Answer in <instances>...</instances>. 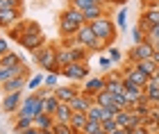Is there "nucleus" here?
Returning a JSON list of instances; mask_svg holds the SVG:
<instances>
[{"label": "nucleus", "instance_id": "32", "mask_svg": "<svg viewBox=\"0 0 159 134\" xmlns=\"http://www.w3.org/2000/svg\"><path fill=\"white\" fill-rule=\"evenodd\" d=\"M57 105H59V100L55 98V93L48 96V98H43V114H55Z\"/></svg>", "mask_w": 159, "mask_h": 134}, {"label": "nucleus", "instance_id": "56", "mask_svg": "<svg viewBox=\"0 0 159 134\" xmlns=\"http://www.w3.org/2000/svg\"><path fill=\"white\" fill-rule=\"evenodd\" d=\"M155 50H159V41H155Z\"/></svg>", "mask_w": 159, "mask_h": 134}, {"label": "nucleus", "instance_id": "20", "mask_svg": "<svg viewBox=\"0 0 159 134\" xmlns=\"http://www.w3.org/2000/svg\"><path fill=\"white\" fill-rule=\"evenodd\" d=\"M20 61H25L23 59V55H18V52H7V55H2V57H0V66L2 68H14L16 64H20Z\"/></svg>", "mask_w": 159, "mask_h": 134}, {"label": "nucleus", "instance_id": "34", "mask_svg": "<svg viewBox=\"0 0 159 134\" xmlns=\"http://www.w3.org/2000/svg\"><path fill=\"white\" fill-rule=\"evenodd\" d=\"M59 73H43V87H50V89H55V87H59Z\"/></svg>", "mask_w": 159, "mask_h": 134}, {"label": "nucleus", "instance_id": "49", "mask_svg": "<svg viewBox=\"0 0 159 134\" xmlns=\"http://www.w3.org/2000/svg\"><path fill=\"white\" fill-rule=\"evenodd\" d=\"M132 134H150V130L141 123V125H136V127H132Z\"/></svg>", "mask_w": 159, "mask_h": 134}, {"label": "nucleus", "instance_id": "31", "mask_svg": "<svg viewBox=\"0 0 159 134\" xmlns=\"http://www.w3.org/2000/svg\"><path fill=\"white\" fill-rule=\"evenodd\" d=\"M96 102H98V105H102V107H114V96H111L107 89H102V91H100V93L96 96Z\"/></svg>", "mask_w": 159, "mask_h": 134}, {"label": "nucleus", "instance_id": "3", "mask_svg": "<svg viewBox=\"0 0 159 134\" xmlns=\"http://www.w3.org/2000/svg\"><path fill=\"white\" fill-rule=\"evenodd\" d=\"M32 55H34L37 66L43 70V73H59L61 75V68H59V64H57V59H55V46L52 43H46L43 48H39V50L32 52Z\"/></svg>", "mask_w": 159, "mask_h": 134}, {"label": "nucleus", "instance_id": "29", "mask_svg": "<svg viewBox=\"0 0 159 134\" xmlns=\"http://www.w3.org/2000/svg\"><path fill=\"white\" fill-rule=\"evenodd\" d=\"M102 111H105V107H102V105L93 102L91 107L86 109V118H89V121H100V123H102Z\"/></svg>", "mask_w": 159, "mask_h": 134}, {"label": "nucleus", "instance_id": "27", "mask_svg": "<svg viewBox=\"0 0 159 134\" xmlns=\"http://www.w3.org/2000/svg\"><path fill=\"white\" fill-rule=\"evenodd\" d=\"M143 98L155 107V105L159 102V87H155V84H146V87H143Z\"/></svg>", "mask_w": 159, "mask_h": 134}, {"label": "nucleus", "instance_id": "55", "mask_svg": "<svg viewBox=\"0 0 159 134\" xmlns=\"http://www.w3.org/2000/svg\"><path fill=\"white\" fill-rule=\"evenodd\" d=\"M14 134H25L23 130H14Z\"/></svg>", "mask_w": 159, "mask_h": 134}, {"label": "nucleus", "instance_id": "35", "mask_svg": "<svg viewBox=\"0 0 159 134\" xmlns=\"http://www.w3.org/2000/svg\"><path fill=\"white\" fill-rule=\"evenodd\" d=\"M34 125V118L30 116H16V123H14V130H27Z\"/></svg>", "mask_w": 159, "mask_h": 134}, {"label": "nucleus", "instance_id": "26", "mask_svg": "<svg viewBox=\"0 0 159 134\" xmlns=\"http://www.w3.org/2000/svg\"><path fill=\"white\" fill-rule=\"evenodd\" d=\"M68 50H70V59H73V61H86L89 55H91L84 46H80V43H75L73 48H68Z\"/></svg>", "mask_w": 159, "mask_h": 134}, {"label": "nucleus", "instance_id": "28", "mask_svg": "<svg viewBox=\"0 0 159 134\" xmlns=\"http://www.w3.org/2000/svg\"><path fill=\"white\" fill-rule=\"evenodd\" d=\"M141 16L146 18L152 27H157V25H159V7H148V9L141 11Z\"/></svg>", "mask_w": 159, "mask_h": 134}, {"label": "nucleus", "instance_id": "41", "mask_svg": "<svg viewBox=\"0 0 159 134\" xmlns=\"http://www.w3.org/2000/svg\"><path fill=\"white\" fill-rule=\"evenodd\" d=\"M102 130H105V134H114V132L120 130V127H118L116 118H109V121H102Z\"/></svg>", "mask_w": 159, "mask_h": 134}, {"label": "nucleus", "instance_id": "23", "mask_svg": "<svg viewBox=\"0 0 159 134\" xmlns=\"http://www.w3.org/2000/svg\"><path fill=\"white\" fill-rule=\"evenodd\" d=\"M23 34H25V20H16L11 27H7V37L11 41H20Z\"/></svg>", "mask_w": 159, "mask_h": 134}, {"label": "nucleus", "instance_id": "52", "mask_svg": "<svg viewBox=\"0 0 159 134\" xmlns=\"http://www.w3.org/2000/svg\"><path fill=\"white\" fill-rule=\"evenodd\" d=\"M152 59H155V64L159 66V50H155V55H152Z\"/></svg>", "mask_w": 159, "mask_h": 134}, {"label": "nucleus", "instance_id": "51", "mask_svg": "<svg viewBox=\"0 0 159 134\" xmlns=\"http://www.w3.org/2000/svg\"><path fill=\"white\" fill-rule=\"evenodd\" d=\"M25 134H41V130L39 127H34V125H32V127H27V130H23Z\"/></svg>", "mask_w": 159, "mask_h": 134}, {"label": "nucleus", "instance_id": "10", "mask_svg": "<svg viewBox=\"0 0 159 134\" xmlns=\"http://www.w3.org/2000/svg\"><path fill=\"white\" fill-rule=\"evenodd\" d=\"M105 89L109 91V93H123V91H125L123 73H120V70H111V73L105 75Z\"/></svg>", "mask_w": 159, "mask_h": 134}, {"label": "nucleus", "instance_id": "38", "mask_svg": "<svg viewBox=\"0 0 159 134\" xmlns=\"http://www.w3.org/2000/svg\"><path fill=\"white\" fill-rule=\"evenodd\" d=\"M50 130H52V134H75L73 127H70L68 123H55Z\"/></svg>", "mask_w": 159, "mask_h": 134}, {"label": "nucleus", "instance_id": "19", "mask_svg": "<svg viewBox=\"0 0 159 134\" xmlns=\"http://www.w3.org/2000/svg\"><path fill=\"white\" fill-rule=\"evenodd\" d=\"M70 116H73V109H70L68 102H59V105H57V109H55V114H52L55 123H68Z\"/></svg>", "mask_w": 159, "mask_h": 134}, {"label": "nucleus", "instance_id": "14", "mask_svg": "<svg viewBox=\"0 0 159 134\" xmlns=\"http://www.w3.org/2000/svg\"><path fill=\"white\" fill-rule=\"evenodd\" d=\"M102 89H105V75L102 77H86V80L82 82V87H80V91L91 93V96H98Z\"/></svg>", "mask_w": 159, "mask_h": 134}, {"label": "nucleus", "instance_id": "7", "mask_svg": "<svg viewBox=\"0 0 159 134\" xmlns=\"http://www.w3.org/2000/svg\"><path fill=\"white\" fill-rule=\"evenodd\" d=\"M155 55V43H150V41H143V43H134L129 48L127 52V64H139L141 59H150Z\"/></svg>", "mask_w": 159, "mask_h": 134}, {"label": "nucleus", "instance_id": "50", "mask_svg": "<svg viewBox=\"0 0 159 134\" xmlns=\"http://www.w3.org/2000/svg\"><path fill=\"white\" fill-rule=\"evenodd\" d=\"M105 5H125L127 0H102Z\"/></svg>", "mask_w": 159, "mask_h": 134}, {"label": "nucleus", "instance_id": "4", "mask_svg": "<svg viewBox=\"0 0 159 134\" xmlns=\"http://www.w3.org/2000/svg\"><path fill=\"white\" fill-rule=\"evenodd\" d=\"M75 43H80V46H84L89 52H100V50H105L107 48V43L102 39H98L96 34H93V30H91V25L86 23V25H82L77 30V34H75Z\"/></svg>", "mask_w": 159, "mask_h": 134}, {"label": "nucleus", "instance_id": "44", "mask_svg": "<svg viewBox=\"0 0 159 134\" xmlns=\"http://www.w3.org/2000/svg\"><path fill=\"white\" fill-rule=\"evenodd\" d=\"M98 66L102 68V70H109V68L114 66V61H111L109 57H98Z\"/></svg>", "mask_w": 159, "mask_h": 134}, {"label": "nucleus", "instance_id": "24", "mask_svg": "<svg viewBox=\"0 0 159 134\" xmlns=\"http://www.w3.org/2000/svg\"><path fill=\"white\" fill-rule=\"evenodd\" d=\"M55 59H57V64H59V68H64L66 64H70V50L68 48H61V46H55Z\"/></svg>", "mask_w": 159, "mask_h": 134}, {"label": "nucleus", "instance_id": "1", "mask_svg": "<svg viewBox=\"0 0 159 134\" xmlns=\"http://www.w3.org/2000/svg\"><path fill=\"white\" fill-rule=\"evenodd\" d=\"M82 25H86V20H84V14L80 9L66 7L61 11V16H59V34L61 37H75Z\"/></svg>", "mask_w": 159, "mask_h": 134}, {"label": "nucleus", "instance_id": "11", "mask_svg": "<svg viewBox=\"0 0 159 134\" xmlns=\"http://www.w3.org/2000/svg\"><path fill=\"white\" fill-rule=\"evenodd\" d=\"M116 123H118V127H136V125H141V123H143V118H141V116H136L132 109H118V114H116Z\"/></svg>", "mask_w": 159, "mask_h": 134}, {"label": "nucleus", "instance_id": "48", "mask_svg": "<svg viewBox=\"0 0 159 134\" xmlns=\"http://www.w3.org/2000/svg\"><path fill=\"white\" fill-rule=\"evenodd\" d=\"M75 46V37H61V48H73Z\"/></svg>", "mask_w": 159, "mask_h": 134}, {"label": "nucleus", "instance_id": "43", "mask_svg": "<svg viewBox=\"0 0 159 134\" xmlns=\"http://www.w3.org/2000/svg\"><path fill=\"white\" fill-rule=\"evenodd\" d=\"M7 80H14V68H2L0 66V84L7 82Z\"/></svg>", "mask_w": 159, "mask_h": 134}, {"label": "nucleus", "instance_id": "22", "mask_svg": "<svg viewBox=\"0 0 159 134\" xmlns=\"http://www.w3.org/2000/svg\"><path fill=\"white\" fill-rule=\"evenodd\" d=\"M129 109H132L136 116L146 118V116H150V111H152V105H150V102L146 100V98H141V100H139V102H134V105H132Z\"/></svg>", "mask_w": 159, "mask_h": 134}, {"label": "nucleus", "instance_id": "16", "mask_svg": "<svg viewBox=\"0 0 159 134\" xmlns=\"http://www.w3.org/2000/svg\"><path fill=\"white\" fill-rule=\"evenodd\" d=\"M82 14H84V20H86V23H91V20H96V18H100V16H109L111 11L107 9L105 5H91V7H86Z\"/></svg>", "mask_w": 159, "mask_h": 134}, {"label": "nucleus", "instance_id": "42", "mask_svg": "<svg viewBox=\"0 0 159 134\" xmlns=\"http://www.w3.org/2000/svg\"><path fill=\"white\" fill-rule=\"evenodd\" d=\"M23 0H0V9H20Z\"/></svg>", "mask_w": 159, "mask_h": 134}, {"label": "nucleus", "instance_id": "25", "mask_svg": "<svg viewBox=\"0 0 159 134\" xmlns=\"http://www.w3.org/2000/svg\"><path fill=\"white\" fill-rule=\"evenodd\" d=\"M52 125H55L52 114H37V116H34V127H39V130H50Z\"/></svg>", "mask_w": 159, "mask_h": 134}, {"label": "nucleus", "instance_id": "45", "mask_svg": "<svg viewBox=\"0 0 159 134\" xmlns=\"http://www.w3.org/2000/svg\"><path fill=\"white\" fill-rule=\"evenodd\" d=\"M136 25H139V27H141V30L146 32V34H150V32H152V25H150L148 20L143 18V16H139V23H136Z\"/></svg>", "mask_w": 159, "mask_h": 134}, {"label": "nucleus", "instance_id": "9", "mask_svg": "<svg viewBox=\"0 0 159 134\" xmlns=\"http://www.w3.org/2000/svg\"><path fill=\"white\" fill-rule=\"evenodd\" d=\"M93 102H96V96L84 93V91H80L77 96H73L68 100V105H70V109H73V111H84V114H86V109H89Z\"/></svg>", "mask_w": 159, "mask_h": 134}, {"label": "nucleus", "instance_id": "13", "mask_svg": "<svg viewBox=\"0 0 159 134\" xmlns=\"http://www.w3.org/2000/svg\"><path fill=\"white\" fill-rule=\"evenodd\" d=\"M80 93V87L77 82H70V84H59V87H55V98L59 102H68L73 96Z\"/></svg>", "mask_w": 159, "mask_h": 134}, {"label": "nucleus", "instance_id": "40", "mask_svg": "<svg viewBox=\"0 0 159 134\" xmlns=\"http://www.w3.org/2000/svg\"><path fill=\"white\" fill-rule=\"evenodd\" d=\"M146 37H148V34L143 32L139 25H134V27H132V41H134V43H143V41H146Z\"/></svg>", "mask_w": 159, "mask_h": 134}, {"label": "nucleus", "instance_id": "53", "mask_svg": "<svg viewBox=\"0 0 159 134\" xmlns=\"http://www.w3.org/2000/svg\"><path fill=\"white\" fill-rule=\"evenodd\" d=\"M89 2H93V5H105L102 0H89Z\"/></svg>", "mask_w": 159, "mask_h": 134}, {"label": "nucleus", "instance_id": "6", "mask_svg": "<svg viewBox=\"0 0 159 134\" xmlns=\"http://www.w3.org/2000/svg\"><path fill=\"white\" fill-rule=\"evenodd\" d=\"M89 75H91V70L86 66V61H70V64L61 68V77H68L70 82H84Z\"/></svg>", "mask_w": 159, "mask_h": 134}, {"label": "nucleus", "instance_id": "5", "mask_svg": "<svg viewBox=\"0 0 159 134\" xmlns=\"http://www.w3.org/2000/svg\"><path fill=\"white\" fill-rule=\"evenodd\" d=\"M37 114H43V98L37 93V91H32L30 96L23 98V102H20V107H18V111L14 116H30V118H34Z\"/></svg>", "mask_w": 159, "mask_h": 134}, {"label": "nucleus", "instance_id": "46", "mask_svg": "<svg viewBox=\"0 0 159 134\" xmlns=\"http://www.w3.org/2000/svg\"><path fill=\"white\" fill-rule=\"evenodd\" d=\"M7 52H9V41H7L5 37H0V57L7 55Z\"/></svg>", "mask_w": 159, "mask_h": 134}, {"label": "nucleus", "instance_id": "57", "mask_svg": "<svg viewBox=\"0 0 159 134\" xmlns=\"http://www.w3.org/2000/svg\"><path fill=\"white\" fill-rule=\"evenodd\" d=\"M157 2H159V0H157Z\"/></svg>", "mask_w": 159, "mask_h": 134}, {"label": "nucleus", "instance_id": "54", "mask_svg": "<svg viewBox=\"0 0 159 134\" xmlns=\"http://www.w3.org/2000/svg\"><path fill=\"white\" fill-rule=\"evenodd\" d=\"M41 134H52V130H41Z\"/></svg>", "mask_w": 159, "mask_h": 134}, {"label": "nucleus", "instance_id": "36", "mask_svg": "<svg viewBox=\"0 0 159 134\" xmlns=\"http://www.w3.org/2000/svg\"><path fill=\"white\" fill-rule=\"evenodd\" d=\"M84 134H105L102 123H100V121H89L86 127H84Z\"/></svg>", "mask_w": 159, "mask_h": 134}, {"label": "nucleus", "instance_id": "37", "mask_svg": "<svg viewBox=\"0 0 159 134\" xmlns=\"http://www.w3.org/2000/svg\"><path fill=\"white\" fill-rule=\"evenodd\" d=\"M30 91H37L39 87H43V73L41 75H30V80H27V84H25Z\"/></svg>", "mask_w": 159, "mask_h": 134}, {"label": "nucleus", "instance_id": "47", "mask_svg": "<svg viewBox=\"0 0 159 134\" xmlns=\"http://www.w3.org/2000/svg\"><path fill=\"white\" fill-rule=\"evenodd\" d=\"M146 41H150V43H155V41H159V25L157 27H152V32L146 37Z\"/></svg>", "mask_w": 159, "mask_h": 134}, {"label": "nucleus", "instance_id": "18", "mask_svg": "<svg viewBox=\"0 0 159 134\" xmlns=\"http://www.w3.org/2000/svg\"><path fill=\"white\" fill-rule=\"evenodd\" d=\"M86 123H89V118H86L84 111H73V116H70V121H68V125L73 127L75 134H82L84 127H86Z\"/></svg>", "mask_w": 159, "mask_h": 134}, {"label": "nucleus", "instance_id": "2", "mask_svg": "<svg viewBox=\"0 0 159 134\" xmlns=\"http://www.w3.org/2000/svg\"><path fill=\"white\" fill-rule=\"evenodd\" d=\"M89 25H91L93 34H96L98 39H102L107 46L118 39V27H116V20H114L111 16H100L96 20H91Z\"/></svg>", "mask_w": 159, "mask_h": 134}, {"label": "nucleus", "instance_id": "30", "mask_svg": "<svg viewBox=\"0 0 159 134\" xmlns=\"http://www.w3.org/2000/svg\"><path fill=\"white\" fill-rule=\"evenodd\" d=\"M134 66H139L143 73L150 75V77H152V75H155V70H157V64H155V59H152V57H150V59H141L139 64H134Z\"/></svg>", "mask_w": 159, "mask_h": 134}, {"label": "nucleus", "instance_id": "12", "mask_svg": "<svg viewBox=\"0 0 159 134\" xmlns=\"http://www.w3.org/2000/svg\"><path fill=\"white\" fill-rule=\"evenodd\" d=\"M20 102H23V91H14V93H5L2 100V111L5 114H16Z\"/></svg>", "mask_w": 159, "mask_h": 134}, {"label": "nucleus", "instance_id": "21", "mask_svg": "<svg viewBox=\"0 0 159 134\" xmlns=\"http://www.w3.org/2000/svg\"><path fill=\"white\" fill-rule=\"evenodd\" d=\"M25 84H27V80L14 77V80H7V82H2L0 87H2V91H5V93H14V91H23V89H25Z\"/></svg>", "mask_w": 159, "mask_h": 134}, {"label": "nucleus", "instance_id": "17", "mask_svg": "<svg viewBox=\"0 0 159 134\" xmlns=\"http://www.w3.org/2000/svg\"><path fill=\"white\" fill-rule=\"evenodd\" d=\"M16 20H20V9H0V27H11Z\"/></svg>", "mask_w": 159, "mask_h": 134}, {"label": "nucleus", "instance_id": "8", "mask_svg": "<svg viewBox=\"0 0 159 134\" xmlns=\"http://www.w3.org/2000/svg\"><path fill=\"white\" fill-rule=\"evenodd\" d=\"M18 43L23 46L27 52H37L39 48H43V46L48 43V39L43 37V32H30V34H23Z\"/></svg>", "mask_w": 159, "mask_h": 134}, {"label": "nucleus", "instance_id": "39", "mask_svg": "<svg viewBox=\"0 0 159 134\" xmlns=\"http://www.w3.org/2000/svg\"><path fill=\"white\" fill-rule=\"evenodd\" d=\"M105 50H107V57H109V59L114 61V64H118V61H120V57H123V55H120V50H118V48L114 46V43H109V46L105 48Z\"/></svg>", "mask_w": 159, "mask_h": 134}, {"label": "nucleus", "instance_id": "15", "mask_svg": "<svg viewBox=\"0 0 159 134\" xmlns=\"http://www.w3.org/2000/svg\"><path fill=\"white\" fill-rule=\"evenodd\" d=\"M123 77H125V80H129V82H132V84H136V87H146V84H148V80H150V75H146V73H143V70L139 68V66H132V68H129L127 70V73L125 75H123Z\"/></svg>", "mask_w": 159, "mask_h": 134}, {"label": "nucleus", "instance_id": "33", "mask_svg": "<svg viewBox=\"0 0 159 134\" xmlns=\"http://www.w3.org/2000/svg\"><path fill=\"white\" fill-rule=\"evenodd\" d=\"M116 27H118V32H123V30H127V7H123V9H118V14H116Z\"/></svg>", "mask_w": 159, "mask_h": 134}]
</instances>
